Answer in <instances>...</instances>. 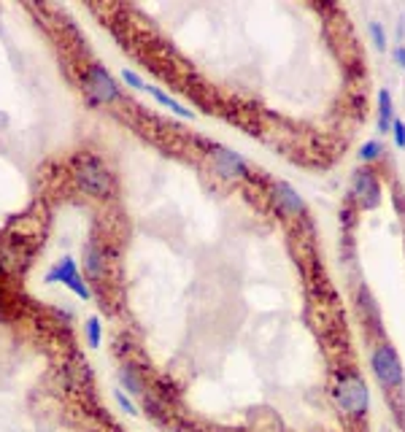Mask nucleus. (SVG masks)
<instances>
[{
	"label": "nucleus",
	"instance_id": "1",
	"mask_svg": "<svg viewBox=\"0 0 405 432\" xmlns=\"http://www.w3.org/2000/svg\"><path fill=\"white\" fill-rule=\"evenodd\" d=\"M74 178L78 189L92 198H108L114 195V176L95 154H81L74 162Z\"/></svg>",
	"mask_w": 405,
	"mask_h": 432
},
{
	"label": "nucleus",
	"instance_id": "2",
	"mask_svg": "<svg viewBox=\"0 0 405 432\" xmlns=\"http://www.w3.org/2000/svg\"><path fill=\"white\" fill-rule=\"evenodd\" d=\"M335 400L341 411L352 419H365L368 411H370V389L365 379L356 373V370H346L338 376V383H335Z\"/></svg>",
	"mask_w": 405,
	"mask_h": 432
},
{
	"label": "nucleus",
	"instance_id": "3",
	"mask_svg": "<svg viewBox=\"0 0 405 432\" xmlns=\"http://www.w3.org/2000/svg\"><path fill=\"white\" fill-rule=\"evenodd\" d=\"M370 370H373V379L389 392V389H400L405 383V370L400 356L395 352V346L389 343H376L373 352H370Z\"/></svg>",
	"mask_w": 405,
	"mask_h": 432
},
{
	"label": "nucleus",
	"instance_id": "4",
	"mask_svg": "<svg viewBox=\"0 0 405 432\" xmlns=\"http://www.w3.org/2000/svg\"><path fill=\"white\" fill-rule=\"evenodd\" d=\"M352 198L362 211H373L381 205V181L376 171L370 168H359L352 176Z\"/></svg>",
	"mask_w": 405,
	"mask_h": 432
},
{
	"label": "nucleus",
	"instance_id": "5",
	"mask_svg": "<svg viewBox=\"0 0 405 432\" xmlns=\"http://www.w3.org/2000/svg\"><path fill=\"white\" fill-rule=\"evenodd\" d=\"M84 89L92 95L95 103H117L119 101V87L111 78V74L103 65H89L84 71Z\"/></svg>",
	"mask_w": 405,
	"mask_h": 432
},
{
	"label": "nucleus",
	"instance_id": "6",
	"mask_svg": "<svg viewBox=\"0 0 405 432\" xmlns=\"http://www.w3.org/2000/svg\"><path fill=\"white\" fill-rule=\"evenodd\" d=\"M208 159H211V165H214V171H216L219 176H225V178H246L249 176V165H246V159H243L241 154L225 149V146H214V149L208 152Z\"/></svg>",
	"mask_w": 405,
	"mask_h": 432
},
{
	"label": "nucleus",
	"instance_id": "7",
	"mask_svg": "<svg viewBox=\"0 0 405 432\" xmlns=\"http://www.w3.org/2000/svg\"><path fill=\"white\" fill-rule=\"evenodd\" d=\"M270 198H273L276 208L281 211V216H286V219H300V216H305V200L298 195V189L292 184H286V181L273 184Z\"/></svg>",
	"mask_w": 405,
	"mask_h": 432
},
{
	"label": "nucleus",
	"instance_id": "8",
	"mask_svg": "<svg viewBox=\"0 0 405 432\" xmlns=\"http://www.w3.org/2000/svg\"><path fill=\"white\" fill-rule=\"evenodd\" d=\"M84 268H87V276H89V279L101 284L103 276H105V257H103L101 246H98L95 241H89V243L84 246Z\"/></svg>",
	"mask_w": 405,
	"mask_h": 432
},
{
	"label": "nucleus",
	"instance_id": "9",
	"mask_svg": "<svg viewBox=\"0 0 405 432\" xmlns=\"http://www.w3.org/2000/svg\"><path fill=\"white\" fill-rule=\"evenodd\" d=\"M395 103H392V95L389 89H381L379 92V132L381 135H389L392 132V125H395Z\"/></svg>",
	"mask_w": 405,
	"mask_h": 432
},
{
	"label": "nucleus",
	"instance_id": "10",
	"mask_svg": "<svg viewBox=\"0 0 405 432\" xmlns=\"http://www.w3.org/2000/svg\"><path fill=\"white\" fill-rule=\"evenodd\" d=\"M76 276H78L76 259H74V257H62V259L51 268L49 273H46V279L44 281H49V284H68V281L76 279Z\"/></svg>",
	"mask_w": 405,
	"mask_h": 432
},
{
	"label": "nucleus",
	"instance_id": "11",
	"mask_svg": "<svg viewBox=\"0 0 405 432\" xmlns=\"http://www.w3.org/2000/svg\"><path fill=\"white\" fill-rule=\"evenodd\" d=\"M146 92H149L160 105L171 108V111H173L176 116H181V119H195V111H192V108H187V105H181L178 101H173V98H171L168 92H162L160 87H149V84H146Z\"/></svg>",
	"mask_w": 405,
	"mask_h": 432
},
{
	"label": "nucleus",
	"instance_id": "12",
	"mask_svg": "<svg viewBox=\"0 0 405 432\" xmlns=\"http://www.w3.org/2000/svg\"><path fill=\"white\" fill-rule=\"evenodd\" d=\"M119 383H122V392H130V395H144V381L138 376V370L132 365H125L119 368Z\"/></svg>",
	"mask_w": 405,
	"mask_h": 432
},
{
	"label": "nucleus",
	"instance_id": "13",
	"mask_svg": "<svg viewBox=\"0 0 405 432\" xmlns=\"http://www.w3.org/2000/svg\"><path fill=\"white\" fill-rule=\"evenodd\" d=\"M359 308H362V313H365L368 319H373L376 325L381 322L379 305H376V300H373V295H370L368 286H359Z\"/></svg>",
	"mask_w": 405,
	"mask_h": 432
},
{
	"label": "nucleus",
	"instance_id": "14",
	"mask_svg": "<svg viewBox=\"0 0 405 432\" xmlns=\"http://www.w3.org/2000/svg\"><path fill=\"white\" fill-rule=\"evenodd\" d=\"M84 332H87V343L92 346V349H98L103 340V327H101V319L98 316H89L87 319V327H84Z\"/></svg>",
	"mask_w": 405,
	"mask_h": 432
},
{
	"label": "nucleus",
	"instance_id": "15",
	"mask_svg": "<svg viewBox=\"0 0 405 432\" xmlns=\"http://www.w3.org/2000/svg\"><path fill=\"white\" fill-rule=\"evenodd\" d=\"M381 157H384V146H381L379 141H368V144L359 149V159L368 162V165L376 162V159H381Z\"/></svg>",
	"mask_w": 405,
	"mask_h": 432
},
{
	"label": "nucleus",
	"instance_id": "16",
	"mask_svg": "<svg viewBox=\"0 0 405 432\" xmlns=\"http://www.w3.org/2000/svg\"><path fill=\"white\" fill-rule=\"evenodd\" d=\"M65 286H68V289H71V292L76 295L78 300H89V297H92V289H89V284H87V281L81 279V273H78L76 279L68 281Z\"/></svg>",
	"mask_w": 405,
	"mask_h": 432
},
{
	"label": "nucleus",
	"instance_id": "17",
	"mask_svg": "<svg viewBox=\"0 0 405 432\" xmlns=\"http://www.w3.org/2000/svg\"><path fill=\"white\" fill-rule=\"evenodd\" d=\"M368 33H370V41L379 51L386 49V35H384V27L381 22H368Z\"/></svg>",
	"mask_w": 405,
	"mask_h": 432
},
{
	"label": "nucleus",
	"instance_id": "18",
	"mask_svg": "<svg viewBox=\"0 0 405 432\" xmlns=\"http://www.w3.org/2000/svg\"><path fill=\"white\" fill-rule=\"evenodd\" d=\"M122 81H125L127 87H132V89H141V92H146V81L138 76L135 71H122Z\"/></svg>",
	"mask_w": 405,
	"mask_h": 432
},
{
	"label": "nucleus",
	"instance_id": "19",
	"mask_svg": "<svg viewBox=\"0 0 405 432\" xmlns=\"http://www.w3.org/2000/svg\"><path fill=\"white\" fill-rule=\"evenodd\" d=\"M114 397H117V403H119V408H122L125 413H130V416H135V413H138V408L132 406V400L127 397L122 389H117V395H114Z\"/></svg>",
	"mask_w": 405,
	"mask_h": 432
},
{
	"label": "nucleus",
	"instance_id": "20",
	"mask_svg": "<svg viewBox=\"0 0 405 432\" xmlns=\"http://www.w3.org/2000/svg\"><path fill=\"white\" fill-rule=\"evenodd\" d=\"M392 135H395L397 149H405V122L403 119H395V125H392Z\"/></svg>",
	"mask_w": 405,
	"mask_h": 432
},
{
	"label": "nucleus",
	"instance_id": "21",
	"mask_svg": "<svg viewBox=\"0 0 405 432\" xmlns=\"http://www.w3.org/2000/svg\"><path fill=\"white\" fill-rule=\"evenodd\" d=\"M395 60H397L400 68H405V46H397V49H395Z\"/></svg>",
	"mask_w": 405,
	"mask_h": 432
}]
</instances>
